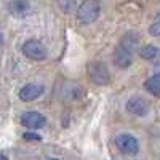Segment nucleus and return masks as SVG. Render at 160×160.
<instances>
[{"mask_svg": "<svg viewBox=\"0 0 160 160\" xmlns=\"http://www.w3.org/2000/svg\"><path fill=\"white\" fill-rule=\"evenodd\" d=\"M101 13V3L98 0H85L77 8V19L82 24L95 22Z\"/></svg>", "mask_w": 160, "mask_h": 160, "instance_id": "1", "label": "nucleus"}, {"mask_svg": "<svg viewBox=\"0 0 160 160\" xmlns=\"http://www.w3.org/2000/svg\"><path fill=\"white\" fill-rule=\"evenodd\" d=\"M88 78L96 85H108L111 80V75H109L106 64L99 61H93L88 64Z\"/></svg>", "mask_w": 160, "mask_h": 160, "instance_id": "2", "label": "nucleus"}, {"mask_svg": "<svg viewBox=\"0 0 160 160\" xmlns=\"http://www.w3.org/2000/svg\"><path fill=\"white\" fill-rule=\"evenodd\" d=\"M22 53L29 59H34V61H42L47 58V48L42 42H38V40H28L24 45H22Z\"/></svg>", "mask_w": 160, "mask_h": 160, "instance_id": "3", "label": "nucleus"}, {"mask_svg": "<svg viewBox=\"0 0 160 160\" xmlns=\"http://www.w3.org/2000/svg\"><path fill=\"white\" fill-rule=\"evenodd\" d=\"M115 144L125 155H136L138 151H139V144H138L136 138L131 136V135H127V133L118 135L115 138Z\"/></svg>", "mask_w": 160, "mask_h": 160, "instance_id": "4", "label": "nucleus"}, {"mask_svg": "<svg viewBox=\"0 0 160 160\" xmlns=\"http://www.w3.org/2000/svg\"><path fill=\"white\" fill-rule=\"evenodd\" d=\"M21 123L26 127V128H31V130H38L45 127L47 123V118L43 114H40L37 111H28L24 112L22 117H21Z\"/></svg>", "mask_w": 160, "mask_h": 160, "instance_id": "5", "label": "nucleus"}, {"mask_svg": "<svg viewBox=\"0 0 160 160\" xmlns=\"http://www.w3.org/2000/svg\"><path fill=\"white\" fill-rule=\"evenodd\" d=\"M42 93H43V87H42V85L28 83V85H24V87L19 90V98H21V101L29 102V101L37 99L40 95H42Z\"/></svg>", "mask_w": 160, "mask_h": 160, "instance_id": "6", "label": "nucleus"}, {"mask_svg": "<svg viewBox=\"0 0 160 160\" xmlns=\"http://www.w3.org/2000/svg\"><path fill=\"white\" fill-rule=\"evenodd\" d=\"M131 62H133V53L118 45L114 51V64L118 66L120 69H127L128 66H131Z\"/></svg>", "mask_w": 160, "mask_h": 160, "instance_id": "7", "label": "nucleus"}, {"mask_svg": "<svg viewBox=\"0 0 160 160\" xmlns=\"http://www.w3.org/2000/svg\"><path fill=\"white\" fill-rule=\"evenodd\" d=\"M127 111L131 112V114H135V115H146L149 112V104L146 102L142 98H131L128 102H127Z\"/></svg>", "mask_w": 160, "mask_h": 160, "instance_id": "8", "label": "nucleus"}, {"mask_svg": "<svg viewBox=\"0 0 160 160\" xmlns=\"http://www.w3.org/2000/svg\"><path fill=\"white\" fill-rule=\"evenodd\" d=\"M10 13L11 15H16V16H24L28 15L31 7H29V0H11L10 5Z\"/></svg>", "mask_w": 160, "mask_h": 160, "instance_id": "9", "label": "nucleus"}, {"mask_svg": "<svg viewBox=\"0 0 160 160\" xmlns=\"http://www.w3.org/2000/svg\"><path fill=\"white\" fill-rule=\"evenodd\" d=\"M120 47H123L125 50H128L130 53H135V50L139 48V37L135 34V32H130V34H125L123 38L120 40Z\"/></svg>", "mask_w": 160, "mask_h": 160, "instance_id": "10", "label": "nucleus"}, {"mask_svg": "<svg viewBox=\"0 0 160 160\" xmlns=\"http://www.w3.org/2000/svg\"><path fill=\"white\" fill-rule=\"evenodd\" d=\"M146 90H148L151 95L154 96H160V72L149 77L148 80H146V83H144Z\"/></svg>", "mask_w": 160, "mask_h": 160, "instance_id": "11", "label": "nucleus"}, {"mask_svg": "<svg viewBox=\"0 0 160 160\" xmlns=\"http://www.w3.org/2000/svg\"><path fill=\"white\" fill-rule=\"evenodd\" d=\"M139 56L142 59H155L160 56V48L158 47H154V45H144V47H139Z\"/></svg>", "mask_w": 160, "mask_h": 160, "instance_id": "12", "label": "nucleus"}, {"mask_svg": "<svg viewBox=\"0 0 160 160\" xmlns=\"http://www.w3.org/2000/svg\"><path fill=\"white\" fill-rule=\"evenodd\" d=\"M56 2L61 11L64 13H71L72 10H75V5H77V0H56Z\"/></svg>", "mask_w": 160, "mask_h": 160, "instance_id": "13", "label": "nucleus"}, {"mask_svg": "<svg viewBox=\"0 0 160 160\" xmlns=\"http://www.w3.org/2000/svg\"><path fill=\"white\" fill-rule=\"evenodd\" d=\"M149 34L152 37H160V13L154 18L152 24L149 26Z\"/></svg>", "mask_w": 160, "mask_h": 160, "instance_id": "14", "label": "nucleus"}, {"mask_svg": "<svg viewBox=\"0 0 160 160\" xmlns=\"http://www.w3.org/2000/svg\"><path fill=\"white\" fill-rule=\"evenodd\" d=\"M26 141H40L42 138H40V135H35V133H24L22 136Z\"/></svg>", "mask_w": 160, "mask_h": 160, "instance_id": "15", "label": "nucleus"}, {"mask_svg": "<svg viewBox=\"0 0 160 160\" xmlns=\"http://www.w3.org/2000/svg\"><path fill=\"white\" fill-rule=\"evenodd\" d=\"M3 45V35H2V32H0V47Z\"/></svg>", "mask_w": 160, "mask_h": 160, "instance_id": "16", "label": "nucleus"}, {"mask_svg": "<svg viewBox=\"0 0 160 160\" xmlns=\"http://www.w3.org/2000/svg\"><path fill=\"white\" fill-rule=\"evenodd\" d=\"M0 160H8V158H7L5 155H2V154H0Z\"/></svg>", "mask_w": 160, "mask_h": 160, "instance_id": "17", "label": "nucleus"}, {"mask_svg": "<svg viewBox=\"0 0 160 160\" xmlns=\"http://www.w3.org/2000/svg\"><path fill=\"white\" fill-rule=\"evenodd\" d=\"M50 160H58V158H50Z\"/></svg>", "mask_w": 160, "mask_h": 160, "instance_id": "18", "label": "nucleus"}]
</instances>
